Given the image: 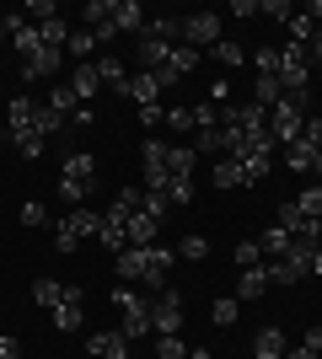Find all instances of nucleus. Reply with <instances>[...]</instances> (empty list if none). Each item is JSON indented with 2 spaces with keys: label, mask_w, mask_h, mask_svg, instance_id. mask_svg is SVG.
Returning a JSON list of instances; mask_svg holds the SVG:
<instances>
[{
  "label": "nucleus",
  "mask_w": 322,
  "mask_h": 359,
  "mask_svg": "<svg viewBox=\"0 0 322 359\" xmlns=\"http://www.w3.org/2000/svg\"><path fill=\"white\" fill-rule=\"evenodd\" d=\"M97 188V156L92 150H70L60 172V198L65 204H86V194Z\"/></svg>",
  "instance_id": "f257e3e1"
},
{
  "label": "nucleus",
  "mask_w": 322,
  "mask_h": 359,
  "mask_svg": "<svg viewBox=\"0 0 322 359\" xmlns=\"http://www.w3.org/2000/svg\"><path fill=\"white\" fill-rule=\"evenodd\" d=\"M301 129H307V97H279V102L269 107V140L285 150V145L301 140Z\"/></svg>",
  "instance_id": "f03ea898"
},
{
  "label": "nucleus",
  "mask_w": 322,
  "mask_h": 359,
  "mask_svg": "<svg viewBox=\"0 0 322 359\" xmlns=\"http://www.w3.org/2000/svg\"><path fill=\"white\" fill-rule=\"evenodd\" d=\"M113 306H119V332L135 344V338H145V332H156L151 327V300L145 295H135V290H113Z\"/></svg>",
  "instance_id": "7ed1b4c3"
},
{
  "label": "nucleus",
  "mask_w": 322,
  "mask_h": 359,
  "mask_svg": "<svg viewBox=\"0 0 322 359\" xmlns=\"http://www.w3.org/2000/svg\"><path fill=\"white\" fill-rule=\"evenodd\" d=\"M151 327H156V338H172V332L183 327V290L177 285H167L161 295H151Z\"/></svg>",
  "instance_id": "20e7f679"
},
{
  "label": "nucleus",
  "mask_w": 322,
  "mask_h": 359,
  "mask_svg": "<svg viewBox=\"0 0 322 359\" xmlns=\"http://www.w3.org/2000/svg\"><path fill=\"white\" fill-rule=\"evenodd\" d=\"M183 43H188V48H199V54H210V48L220 43V16H215V11L183 16Z\"/></svg>",
  "instance_id": "39448f33"
},
{
  "label": "nucleus",
  "mask_w": 322,
  "mask_h": 359,
  "mask_svg": "<svg viewBox=\"0 0 322 359\" xmlns=\"http://www.w3.org/2000/svg\"><path fill=\"white\" fill-rule=\"evenodd\" d=\"M172 263H177L172 247H145V279H140V285H151V295H161V290H167Z\"/></svg>",
  "instance_id": "423d86ee"
},
{
  "label": "nucleus",
  "mask_w": 322,
  "mask_h": 359,
  "mask_svg": "<svg viewBox=\"0 0 322 359\" xmlns=\"http://www.w3.org/2000/svg\"><path fill=\"white\" fill-rule=\"evenodd\" d=\"M135 60H140V70H145V75H156V70H167V60H172V43H161V38H145V32H140Z\"/></svg>",
  "instance_id": "0eeeda50"
},
{
  "label": "nucleus",
  "mask_w": 322,
  "mask_h": 359,
  "mask_svg": "<svg viewBox=\"0 0 322 359\" xmlns=\"http://www.w3.org/2000/svg\"><path fill=\"white\" fill-rule=\"evenodd\" d=\"M65 65V48H38L27 65H22V81H54Z\"/></svg>",
  "instance_id": "6e6552de"
},
{
  "label": "nucleus",
  "mask_w": 322,
  "mask_h": 359,
  "mask_svg": "<svg viewBox=\"0 0 322 359\" xmlns=\"http://www.w3.org/2000/svg\"><path fill=\"white\" fill-rule=\"evenodd\" d=\"M38 107H43V102H32V97H16V102L6 107V123H11V140H22V135H32V129H38Z\"/></svg>",
  "instance_id": "1a4fd4ad"
},
{
  "label": "nucleus",
  "mask_w": 322,
  "mask_h": 359,
  "mask_svg": "<svg viewBox=\"0 0 322 359\" xmlns=\"http://www.w3.org/2000/svg\"><path fill=\"white\" fill-rule=\"evenodd\" d=\"M194 166H199L194 145H167V182H194Z\"/></svg>",
  "instance_id": "9d476101"
},
{
  "label": "nucleus",
  "mask_w": 322,
  "mask_h": 359,
  "mask_svg": "<svg viewBox=\"0 0 322 359\" xmlns=\"http://www.w3.org/2000/svg\"><path fill=\"white\" fill-rule=\"evenodd\" d=\"M48 316H54V327H60V332H76L81 316H86V295H81V290H70V295H65Z\"/></svg>",
  "instance_id": "9b49d317"
},
{
  "label": "nucleus",
  "mask_w": 322,
  "mask_h": 359,
  "mask_svg": "<svg viewBox=\"0 0 322 359\" xmlns=\"http://www.w3.org/2000/svg\"><path fill=\"white\" fill-rule=\"evenodd\" d=\"M279 225H285L290 236H311V241H322V225H317V220H307V215L295 210V198H285V204H279Z\"/></svg>",
  "instance_id": "f8f14e48"
},
{
  "label": "nucleus",
  "mask_w": 322,
  "mask_h": 359,
  "mask_svg": "<svg viewBox=\"0 0 322 359\" xmlns=\"http://www.w3.org/2000/svg\"><path fill=\"white\" fill-rule=\"evenodd\" d=\"M86 348H92L97 359H129V338H123V332H92Z\"/></svg>",
  "instance_id": "ddd939ff"
},
{
  "label": "nucleus",
  "mask_w": 322,
  "mask_h": 359,
  "mask_svg": "<svg viewBox=\"0 0 322 359\" xmlns=\"http://www.w3.org/2000/svg\"><path fill=\"white\" fill-rule=\"evenodd\" d=\"M113 27L119 32H145V6H140V0H113Z\"/></svg>",
  "instance_id": "4468645a"
},
{
  "label": "nucleus",
  "mask_w": 322,
  "mask_h": 359,
  "mask_svg": "<svg viewBox=\"0 0 322 359\" xmlns=\"http://www.w3.org/2000/svg\"><path fill=\"white\" fill-rule=\"evenodd\" d=\"M65 86L76 91V102H92L97 91H102V75H97V65H76V75H70Z\"/></svg>",
  "instance_id": "2eb2a0df"
},
{
  "label": "nucleus",
  "mask_w": 322,
  "mask_h": 359,
  "mask_svg": "<svg viewBox=\"0 0 322 359\" xmlns=\"http://www.w3.org/2000/svg\"><path fill=\"white\" fill-rule=\"evenodd\" d=\"M285 332L279 327H258V338H253V359H285Z\"/></svg>",
  "instance_id": "dca6fc26"
},
{
  "label": "nucleus",
  "mask_w": 322,
  "mask_h": 359,
  "mask_svg": "<svg viewBox=\"0 0 322 359\" xmlns=\"http://www.w3.org/2000/svg\"><path fill=\"white\" fill-rule=\"evenodd\" d=\"M113 257H119V279L123 285L145 279V247H123V252H113Z\"/></svg>",
  "instance_id": "f3484780"
},
{
  "label": "nucleus",
  "mask_w": 322,
  "mask_h": 359,
  "mask_svg": "<svg viewBox=\"0 0 322 359\" xmlns=\"http://www.w3.org/2000/svg\"><path fill=\"white\" fill-rule=\"evenodd\" d=\"M123 97H135L140 107H156V97H161V86H156V75H129V86H123Z\"/></svg>",
  "instance_id": "a211bd4d"
},
{
  "label": "nucleus",
  "mask_w": 322,
  "mask_h": 359,
  "mask_svg": "<svg viewBox=\"0 0 322 359\" xmlns=\"http://www.w3.org/2000/svg\"><path fill=\"white\" fill-rule=\"evenodd\" d=\"M65 225H70V231H76V236L86 241V236H97V231H102V215H97V210H86V204H76V210L65 215Z\"/></svg>",
  "instance_id": "6ab92c4d"
},
{
  "label": "nucleus",
  "mask_w": 322,
  "mask_h": 359,
  "mask_svg": "<svg viewBox=\"0 0 322 359\" xmlns=\"http://www.w3.org/2000/svg\"><path fill=\"white\" fill-rule=\"evenodd\" d=\"M145 38H161V43H183V16H151V22H145Z\"/></svg>",
  "instance_id": "aec40b11"
},
{
  "label": "nucleus",
  "mask_w": 322,
  "mask_h": 359,
  "mask_svg": "<svg viewBox=\"0 0 322 359\" xmlns=\"http://www.w3.org/2000/svg\"><path fill=\"white\" fill-rule=\"evenodd\" d=\"M258 295H269V273H263V263H258V269H242V279H236V300H258Z\"/></svg>",
  "instance_id": "412c9836"
},
{
  "label": "nucleus",
  "mask_w": 322,
  "mask_h": 359,
  "mask_svg": "<svg viewBox=\"0 0 322 359\" xmlns=\"http://www.w3.org/2000/svg\"><path fill=\"white\" fill-rule=\"evenodd\" d=\"M92 54H97V38L86 27H76L70 32V43H65V60H76V65H92Z\"/></svg>",
  "instance_id": "4be33fe9"
},
{
  "label": "nucleus",
  "mask_w": 322,
  "mask_h": 359,
  "mask_svg": "<svg viewBox=\"0 0 322 359\" xmlns=\"http://www.w3.org/2000/svg\"><path fill=\"white\" fill-rule=\"evenodd\" d=\"M199 60H204L199 48H188V43H172V60H167V70L177 75V81H183V75H194V70H199Z\"/></svg>",
  "instance_id": "5701e85b"
},
{
  "label": "nucleus",
  "mask_w": 322,
  "mask_h": 359,
  "mask_svg": "<svg viewBox=\"0 0 322 359\" xmlns=\"http://www.w3.org/2000/svg\"><path fill=\"white\" fill-rule=\"evenodd\" d=\"M258 247H263V257H269V263H279V257L290 252V231H285V225H274V231H263V236H258Z\"/></svg>",
  "instance_id": "b1692460"
},
{
  "label": "nucleus",
  "mask_w": 322,
  "mask_h": 359,
  "mask_svg": "<svg viewBox=\"0 0 322 359\" xmlns=\"http://www.w3.org/2000/svg\"><path fill=\"white\" fill-rule=\"evenodd\" d=\"M65 295H70V285H60V279H38V285H32V300H38L43 311H54Z\"/></svg>",
  "instance_id": "393cba45"
},
{
  "label": "nucleus",
  "mask_w": 322,
  "mask_h": 359,
  "mask_svg": "<svg viewBox=\"0 0 322 359\" xmlns=\"http://www.w3.org/2000/svg\"><path fill=\"white\" fill-rule=\"evenodd\" d=\"M92 65H97V75H102V86H113V91L129 86V70H123V60H113V54H107V60H92Z\"/></svg>",
  "instance_id": "a878e982"
},
{
  "label": "nucleus",
  "mask_w": 322,
  "mask_h": 359,
  "mask_svg": "<svg viewBox=\"0 0 322 359\" xmlns=\"http://www.w3.org/2000/svg\"><path fill=\"white\" fill-rule=\"evenodd\" d=\"M102 22H113V0H86V6H81V27L97 32Z\"/></svg>",
  "instance_id": "bb28decb"
},
{
  "label": "nucleus",
  "mask_w": 322,
  "mask_h": 359,
  "mask_svg": "<svg viewBox=\"0 0 322 359\" xmlns=\"http://www.w3.org/2000/svg\"><path fill=\"white\" fill-rule=\"evenodd\" d=\"M279 97H285V86H279V75H258V81H253V102H258V107H274Z\"/></svg>",
  "instance_id": "cd10ccee"
},
{
  "label": "nucleus",
  "mask_w": 322,
  "mask_h": 359,
  "mask_svg": "<svg viewBox=\"0 0 322 359\" xmlns=\"http://www.w3.org/2000/svg\"><path fill=\"white\" fill-rule=\"evenodd\" d=\"M285 166H290V172H311V166H317V150H311L307 140H295V145H285Z\"/></svg>",
  "instance_id": "c85d7f7f"
},
{
  "label": "nucleus",
  "mask_w": 322,
  "mask_h": 359,
  "mask_svg": "<svg viewBox=\"0 0 322 359\" xmlns=\"http://www.w3.org/2000/svg\"><path fill=\"white\" fill-rule=\"evenodd\" d=\"M215 188H242V161H236V156H220V161H215Z\"/></svg>",
  "instance_id": "c756f323"
},
{
  "label": "nucleus",
  "mask_w": 322,
  "mask_h": 359,
  "mask_svg": "<svg viewBox=\"0 0 322 359\" xmlns=\"http://www.w3.org/2000/svg\"><path fill=\"white\" fill-rule=\"evenodd\" d=\"M236 316H242V300H236V295H220V300L210 306V322H215V327H231Z\"/></svg>",
  "instance_id": "7c9ffc66"
},
{
  "label": "nucleus",
  "mask_w": 322,
  "mask_h": 359,
  "mask_svg": "<svg viewBox=\"0 0 322 359\" xmlns=\"http://www.w3.org/2000/svg\"><path fill=\"white\" fill-rule=\"evenodd\" d=\"M242 161V182H263L274 172V156H236Z\"/></svg>",
  "instance_id": "2f4dec72"
},
{
  "label": "nucleus",
  "mask_w": 322,
  "mask_h": 359,
  "mask_svg": "<svg viewBox=\"0 0 322 359\" xmlns=\"http://www.w3.org/2000/svg\"><path fill=\"white\" fill-rule=\"evenodd\" d=\"M295 210L307 215V220L322 225V182H317V188H301V194H295Z\"/></svg>",
  "instance_id": "473e14b6"
},
{
  "label": "nucleus",
  "mask_w": 322,
  "mask_h": 359,
  "mask_svg": "<svg viewBox=\"0 0 322 359\" xmlns=\"http://www.w3.org/2000/svg\"><path fill=\"white\" fill-rule=\"evenodd\" d=\"M285 27H290V43H301V48H307V43H311V38H317V22H311V16H307V11H295V16H290V22H285Z\"/></svg>",
  "instance_id": "72a5a7b5"
},
{
  "label": "nucleus",
  "mask_w": 322,
  "mask_h": 359,
  "mask_svg": "<svg viewBox=\"0 0 322 359\" xmlns=\"http://www.w3.org/2000/svg\"><path fill=\"white\" fill-rule=\"evenodd\" d=\"M210 60H215V65H226V70H236V65H247V54L231 43V38H220V43L210 48Z\"/></svg>",
  "instance_id": "f704fd0d"
},
{
  "label": "nucleus",
  "mask_w": 322,
  "mask_h": 359,
  "mask_svg": "<svg viewBox=\"0 0 322 359\" xmlns=\"http://www.w3.org/2000/svg\"><path fill=\"white\" fill-rule=\"evenodd\" d=\"M11 43L22 48V60H32V54L43 48V32H38V27H32V22H27V27H22V32H11Z\"/></svg>",
  "instance_id": "c9c22d12"
},
{
  "label": "nucleus",
  "mask_w": 322,
  "mask_h": 359,
  "mask_svg": "<svg viewBox=\"0 0 322 359\" xmlns=\"http://www.w3.org/2000/svg\"><path fill=\"white\" fill-rule=\"evenodd\" d=\"M172 252L183 257V263H199V257H210V241H204V236H183L177 247H172Z\"/></svg>",
  "instance_id": "e433bc0d"
},
{
  "label": "nucleus",
  "mask_w": 322,
  "mask_h": 359,
  "mask_svg": "<svg viewBox=\"0 0 322 359\" xmlns=\"http://www.w3.org/2000/svg\"><path fill=\"white\" fill-rule=\"evenodd\" d=\"M48 107H54V113H65V118H76V113H81L70 86H54V91H48Z\"/></svg>",
  "instance_id": "4c0bfd02"
},
{
  "label": "nucleus",
  "mask_w": 322,
  "mask_h": 359,
  "mask_svg": "<svg viewBox=\"0 0 322 359\" xmlns=\"http://www.w3.org/2000/svg\"><path fill=\"white\" fill-rule=\"evenodd\" d=\"M65 123H70V118H65V113H54V107H48V102L38 107V135H43V140H48V135H60Z\"/></svg>",
  "instance_id": "58836bf2"
},
{
  "label": "nucleus",
  "mask_w": 322,
  "mask_h": 359,
  "mask_svg": "<svg viewBox=\"0 0 322 359\" xmlns=\"http://www.w3.org/2000/svg\"><path fill=\"white\" fill-rule=\"evenodd\" d=\"M76 247H81V236H76V231H70L65 220H54V252H60V257H70Z\"/></svg>",
  "instance_id": "ea45409f"
},
{
  "label": "nucleus",
  "mask_w": 322,
  "mask_h": 359,
  "mask_svg": "<svg viewBox=\"0 0 322 359\" xmlns=\"http://www.w3.org/2000/svg\"><path fill=\"white\" fill-rule=\"evenodd\" d=\"M22 16H27L32 27H43V22H54L60 11H54V0H27V11H22Z\"/></svg>",
  "instance_id": "a19ab883"
},
{
  "label": "nucleus",
  "mask_w": 322,
  "mask_h": 359,
  "mask_svg": "<svg viewBox=\"0 0 322 359\" xmlns=\"http://www.w3.org/2000/svg\"><path fill=\"white\" fill-rule=\"evenodd\" d=\"M16 145V156H22V161H38V156H43V135H38V129H32V135H22V140H11Z\"/></svg>",
  "instance_id": "79ce46f5"
},
{
  "label": "nucleus",
  "mask_w": 322,
  "mask_h": 359,
  "mask_svg": "<svg viewBox=\"0 0 322 359\" xmlns=\"http://www.w3.org/2000/svg\"><path fill=\"white\" fill-rule=\"evenodd\" d=\"M247 65H253L258 75H274L279 70V48H253V60H247Z\"/></svg>",
  "instance_id": "37998d69"
},
{
  "label": "nucleus",
  "mask_w": 322,
  "mask_h": 359,
  "mask_svg": "<svg viewBox=\"0 0 322 359\" xmlns=\"http://www.w3.org/2000/svg\"><path fill=\"white\" fill-rule=\"evenodd\" d=\"M194 129H199V135H204V129H220V107L199 102V107H194Z\"/></svg>",
  "instance_id": "c03bdc74"
},
{
  "label": "nucleus",
  "mask_w": 322,
  "mask_h": 359,
  "mask_svg": "<svg viewBox=\"0 0 322 359\" xmlns=\"http://www.w3.org/2000/svg\"><path fill=\"white\" fill-rule=\"evenodd\" d=\"M258 263H263L258 241H236V269H258Z\"/></svg>",
  "instance_id": "a18cd8bd"
},
{
  "label": "nucleus",
  "mask_w": 322,
  "mask_h": 359,
  "mask_svg": "<svg viewBox=\"0 0 322 359\" xmlns=\"http://www.w3.org/2000/svg\"><path fill=\"white\" fill-rule=\"evenodd\" d=\"M156 359H188L183 338H177V332H172V338H156Z\"/></svg>",
  "instance_id": "49530a36"
},
{
  "label": "nucleus",
  "mask_w": 322,
  "mask_h": 359,
  "mask_svg": "<svg viewBox=\"0 0 322 359\" xmlns=\"http://www.w3.org/2000/svg\"><path fill=\"white\" fill-rule=\"evenodd\" d=\"M16 220H22V225H27V231H32V225H43V220H48V210H43V204H38V198H27V204L16 210Z\"/></svg>",
  "instance_id": "de8ad7c7"
},
{
  "label": "nucleus",
  "mask_w": 322,
  "mask_h": 359,
  "mask_svg": "<svg viewBox=\"0 0 322 359\" xmlns=\"http://www.w3.org/2000/svg\"><path fill=\"white\" fill-rule=\"evenodd\" d=\"M167 129H172V135H188V129H194V107H172V113H167Z\"/></svg>",
  "instance_id": "09e8293b"
},
{
  "label": "nucleus",
  "mask_w": 322,
  "mask_h": 359,
  "mask_svg": "<svg viewBox=\"0 0 322 359\" xmlns=\"http://www.w3.org/2000/svg\"><path fill=\"white\" fill-rule=\"evenodd\" d=\"M258 16H274V22H290L295 6H285V0H258Z\"/></svg>",
  "instance_id": "8fccbe9b"
},
{
  "label": "nucleus",
  "mask_w": 322,
  "mask_h": 359,
  "mask_svg": "<svg viewBox=\"0 0 322 359\" xmlns=\"http://www.w3.org/2000/svg\"><path fill=\"white\" fill-rule=\"evenodd\" d=\"M301 140H307L311 150H322V118H307V129H301Z\"/></svg>",
  "instance_id": "3c124183"
},
{
  "label": "nucleus",
  "mask_w": 322,
  "mask_h": 359,
  "mask_svg": "<svg viewBox=\"0 0 322 359\" xmlns=\"http://www.w3.org/2000/svg\"><path fill=\"white\" fill-rule=\"evenodd\" d=\"M0 359H22V344H16V338H6V332H0Z\"/></svg>",
  "instance_id": "603ef678"
},
{
  "label": "nucleus",
  "mask_w": 322,
  "mask_h": 359,
  "mask_svg": "<svg viewBox=\"0 0 322 359\" xmlns=\"http://www.w3.org/2000/svg\"><path fill=\"white\" fill-rule=\"evenodd\" d=\"M231 16H258V0H231Z\"/></svg>",
  "instance_id": "864d4df0"
},
{
  "label": "nucleus",
  "mask_w": 322,
  "mask_h": 359,
  "mask_svg": "<svg viewBox=\"0 0 322 359\" xmlns=\"http://www.w3.org/2000/svg\"><path fill=\"white\" fill-rule=\"evenodd\" d=\"M140 123H145V129H156V123H161V102H156V107H140Z\"/></svg>",
  "instance_id": "5fc2aeb1"
},
{
  "label": "nucleus",
  "mask_w": 322,
  "mask_h": 359,
  "mask_svg": "<svg viewBox=\"0 0 322 359\" xmlns=\"http://www.w3.org/2000/svg\"><path fill=\"white\" fill-rule=\"evenodd\" d=\"M301 344H307L311 354H322V327H307V338H301Z\"/></svg>",
  "instance_id": "6e6d98bb"
},
{
  "label": "nucleus",
  "mask_w": 322,
  "mask_h": 359,
  "mask_svg": "<svg viewBox=\"0 0 322 359\" xmlns=\"http://www.w3.org/2000/svg\"><path fill=\"white\" fill-rule=\"evenodd\" d=\"M285 359H322V354H311L307 344H295V348H285Z\"/></svg>",
  "instance_id": "4d7b16f0"
},
{
  "label": "nucleus",
  "mask_w": 322,
  "mask_h": 359,
  "mask_svg": "<svg viewBox=\"0 0 322 359\" xmlns=\"http://www.w3.org/2000/svg\"><path fill=\"white\" fill-rule=\"evenodd\" d=\"M311 273H322V247H317V269H311Z\"/></svg>",
  "instance_id": "13d9d810"
},
{
  "label": "nucleus",
  "mask_w": 322,
  "mask_h": 359,
  "mask_svg": "<svg viewBox=\"0 0 322 359\" xmlns=\"http://www.w3.org/2000/svg\"><path fill=\"white\" fill-rule=\"evenodd\" d=\"M0 43H6V27H0Z\"/></svg>",
  "instance_id": "bf43d9fd"
},
{
  "label": "nucleus",
  "mask_w": 322,
  "mask_h": 359,
  "mask_svg": "<svg viewBox=\"0 0 322 359\" xmlns=\"http://www.w3.org/2000/svg\"><path fill=\"white\" fill-rule=\"evenodd\" d=\"M317 118H322V113H317Z\"/></svg>",
  "instance_id": "052dcab7"
}]
</instances>
